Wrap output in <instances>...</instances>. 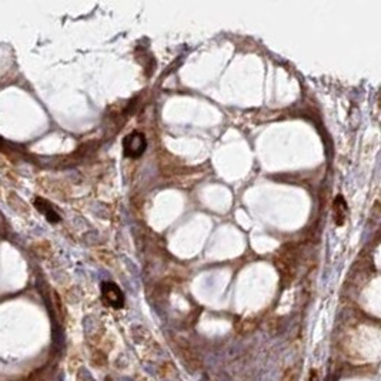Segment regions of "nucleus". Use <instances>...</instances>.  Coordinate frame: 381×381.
<instances>
[{"mask_svg":"<svg viewBox=\"0 0 381 381\" xmlns=\"http://www.w3.org/2000/svg\"><path fill=\"white\" fill-rule=\"evenodd\" d=\"M276 266L281 274V280L291 283L296 274V266H297V250L294 249V246L283 247L276 258Z\"/></svg>","mask_w":381,"mask_h":381,"instance_id":"obj_1","label":"nucleus"},{"mask_svg":"<svg viewBox=\"0 0 381 381\" xmlns=\"http://www.w3.org/2000/svg\"><path fill=\"white\" fill-rule=\"evenodd\" d=\"M176 347H177V351L180 354L184 366L192 373H196V371L203 368V360H201L200 354L196 351V348H193L192 344H188L187 341H184V340L177 339L176 340Z\"/></svg>","mask_w":381,"mask_h":381,"instance_id":"obj_2","label":"nucleus"},{"mask_svg":"<svg viewBox=\"0 0 381 381\" xmlns=\"http://www.w3.org/2000/svg\"><path fill=\"white\" fill-rule=\"evenodd\" d=\"M146 149H147V140L143 133L132 132L123 140V150H125L126 157L137 159L145 153Z\"/></svg>","mask_w":381,"mask_h":381,"instance_id":"obj_3","label":"nucleus"},{"mask_svg":"<svg viewBox=\"0 0 381 381\" xmlns=\"http://www.w3.org/2000/svg\"><path fill=\"white\" fill-rule=\"evenodd\" d=\"M102 294H103L104 301L114 308H120L125 304V296L114 283H103L102 284Z\"/></svg>","mask_w":381,"mask_h":381,"instance_id":"obj_4","label":"nucleus"},{"mask_svg":"<svg viewBox=\"0 0 381 381\" xmlns=\"http://www.w3.org/2000/svg\"><path fill=\"white\" fill-rule=\"evenodd\" d=\"M35 204H36V207H37V210H39V211H42L43 215L46 216V219H47L49 222L50 223L60 222V217H59V215L56 213L53 206H52L49 201L43 200V199H36Z\"/></svg>","mask_w":381,"mask_h":381,"instance_id":"obj_5","label":"nucleus"},{"mask_svg":"<svg viewBox=\"0 0 381 381\" xmlns=\"http://www.w3.org/2000/svg\"><path fill=\"white\" fill-rule=\"evenodd\" d=\"M334 222L337 226H343V223L346 220V216H347V204L344 199H343V196H337V199L334 201Z\"/></svg>","mask_w":381,"mask_h":381,"instance_id":"obj_6","label":"nucleus"},{"mask_svg":"<svg viewBox=\"0 0 381 381\" xmlns=\"http://www.w3.org/2000/svg\"><path fill=\"white\" fill-rule=\"evenodd\" d=\"M257 328V320L256 319H244L240 323H237L236 330L237 333L242 336H249Z\"/></svg>","mask_w":381,"mask_h":381,"instance_id":"obj_7","label":"nucleus"},{"mask_svg":"<svg viewBox=\"0 0 381 381\" xmlns=\"http://www.w3.org/2000/svg\"><path fill=\"white\" fill-rule=\"evenodd\" d=\"M297 375H298V370L297 367H289L285 370L283 375H281V380L280 381H297Z\"/></svg>","mask_w":381,"mask_h":381,"instance_id":"obj_8","label":"nucleus"},{"mask_svg":"<svg viewBox=\"0 0 381 381\" xmlns=\"http://www.w3.org/2000/svg\"><path fill=\"white\" fill-rule=\"evenodd\" d=\"M310 381H319V377H317V371H316V370L310 373Z\"/></svg>","mask_w":381,"mask_h":381,"instance_id":"obj_9","label":"nucleus"}]
</instances>
